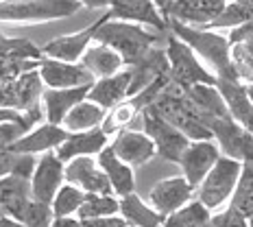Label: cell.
<instances>
[{
	"mask_svg": "<svg viewBox=\"0 0 253 227\" xmlns=\"http://www.w3.org/2000/svg\"><path fill=\"white\" fill-rule=\"evenodd\" d=\"M220 157L218 144L208 138V140H190L188 146L183 149L181 157L177 164L181 166V175L190 186L197 188L201 183V179L208 175V171L216 164V160Z\"/></svg>",
	"mask_w": 253,
	"mask_h": 227,
	"instance_id": "9",
	"label": "cell"
},
{
	"mask_svg": "<svg viewBox=\"0 0 253 227\" xmlns=\"http://www.w3.org/2000/svg\"><path fill=\"white\" fill-rule=\"evenodd\" d=\"M63 179L68 183H75L83 192H96V194H114L107 177L98 166L94 155L72 157L63 166Z\"/></svg>",
	"mask_w": 253,
	"mask_h": 227,
	"instance_id": "11",
	"label": "cell"
},
{
	"mask_svg": "<svg viewBox=\"0 0 253 227\" xmlns=\"http://www.w3.org/2000/svg\"><path fill=\"white\" fill-rule=\"evenodd\" d=\"M31 199V182L29 177H20L15 173L0 175V208L18 201Z\"/></svg>",
	"mask_w": 253,
	"mask_h": 227,
	"instance_id": "32",
	"label": "cell"
},
{
	"mask_svg": "<svg viewBox=\"0 0 253 227\" xmlns=\"http://www.w3.org/2000/svg\"><path fill=\"white\" fill-rule=\"evenodd\" d=\"M87 88L89 86H81V88H44L42 92V112L44 118L52 125H61L66 114L72 107L83 101L87 96Z\"/></svg>",
	"mask_w": 253,
	"mask_h": 227,
	"instance_id": "20",
	"label": "cell"
},
{
	"mask_svg": "<svg viewBox=\"0 0 253 227\" xmlns=\"http://www.w3.org/2000/svg\"><path fill=\"white\" fill-rule=\"evenodd\" d=\"M0 123H22L31 129V123L26 120V116L20 114L18 109H9V107H0Z\"/></svg>",
	"mask_w": 253,
	"mask_h": 227,
	"instance_id": "39",
	"label": "cell"
},
{
	"mask_svg": "<svg viewBox=\"0 0 253 227\" xmlns=\"http://www.w3.org/2000/svg\"><path fill=\"white\" fill-rule=\"evenodd\" d=\"M96 26H98V20L94 24L85 26V29L77 31V33L59 35V38L46 42L40 48L42 57H50V59H59V61H79L81 55L85 52V48L89 46V42H92Z\"/></svg>",
	"mask_w": 253,
	"mask_h": 227,
	"instance_id": "19",
	"label": "cell"
},
{
	"mask_svg": "<svg viewBox=\"0 0 253 227\" xmlns=\"http://www.w3.org/2000/svg\"><path fill=\"white\" fill-rule=\"evenodd\" d=\"M0 214L11 216L13 221H20L26 227H48L52 221V212L48 203H42L38 199H24V201L11 203L0 208Z\"/></svg>",
	"mask_w": 253,
	"mask_h": 227,
	"instance_id": "25",
	"label": "cell"
},
{
	"mask_svg": "<svg viewBox=\"0 0 253 227\" xmlns=\"http://www.w3.org/2000/svg\"><path fill=\"white\" fill-rule=\"evenodd\" d=\"M210 134L218 144L220 155H227L238 162H253V134L247 127L236 123L229 114L212 118Z\"/></svg>",
	"mask_w": 253,
	"mask_h": 227,
	"instance_id": "7",
	"label": "cell"
},
{
	"mask_svg": "<svg viewBox=\"0 0 253 227\" xmlns=\"http://www.w3.org/2000/svg\"><path fill=\"white\" fill-rule=\"evenodd\" d=\"M225 38H227L229 46L242 44V42H251L253 40V20L251 22H245V24H238V26H234V29H229L227 33H225Z\"/></svg>",
	"mask_w": 253,
	"mask_h": 227,
	"instance_id": "37",
	"label": "cell"
},
{
	"mask_svg": "<svg viewBox=\"0 0 253 227\" xmlns=\"http://www.w3.org/2000/svg\"><path fill=\"white\" fill-rule=\"evenodd\" d=\"M63 166L66 164L57 157L55 151H46V153H42V155H38L35 168L29 177L31 197L50 205L55 192L59 190L61 183L66 182V179H63Z\"/></svg>",
	"mask_w": 253,
	"mask_h": 227,
	"instance_id": "10",
	"label": "cell"
},
{
	"mask_svg": "<svg viewBox=\"0 0 253 227\" xmlns=\"http://www.w3.org/2000/svg\"><path fill=\"white\" fill-rule=\"evenodd\" d=\"M77 0H0V22H50L75 15Z\"/></svg>",
	"mask_w": 253,
	"mask_h": 227,
	"instance_id": "4",
	"label": "cell"
},
{
	"mask_svg": "<svg viewBox=\"0 0 253 227\" xmlns=\"http://www.w3.org/2000/svg\"><path fill=\"white\" fill-rule=\"evenodd\" d=\"M96 162L101 166V171L107 177L109 186H112L116 197H125V194L133 192L135 188V175H133V168L129 164H125L120 157H116V153L112 151V146H103L101 151L96 153Z\"/></svg>",
	"mask_w": 253,
	"mask_h": 227,
	"instance_id": "22",
	"label": "cell"
},
{
	"mask_svg": "<svg viewBox=\"0 0 253 227\" xmlns=\"http://www.w3.org/2000/svg\"><path fill=\"white\" fill-rule=\"evenodd\" d=\"M81 227H125L126 221L120 214H109V216H96V219H79Z\"/></svg>",
	"mask_w": 253,
	"mask_h": 227,
	"instance_id": "38",
	"label": "cell"
},
{
	"mask_svg": "<svg viewBox=\"0 0 253 227\" xmlns=\"http://www.w3.org/2000/svg\"><path fill=\"white\" fill-rule=\"evenodd\" d=\"M112 151L116 153V157L129 164L131 168L133 166H144L155 157V144L144 131L138 129H120L116 131V138L109 142Z\"/></svg>",
	"mask_w": 253,
	"mask_h": 227,
	"instance_id": "13",
	"label": "cell"
},
{
	"mask_svg": "<svg viewBox=\"0 0 253 227\" xmlns=\"http://www.w3.org/2000/svg\"><path fill=\"white\" fill-rule=\"evenodd\" d=\"M240 168L242 162L231 160L227 155H220L216 160V164L208 171V175L201 179V183L197 186L194 199L210 212L223 208L225 203H229L231 192H234L236 183H238Z\"/></svg>",
	"mask_w": 253,
	"mask_h": 227,
	"instance_id": "3",
	"label": "cell"
},
{
	"mask_svg": "<svg viewBox=\"0 0 253 227\" xmlns=\"http://www.w3.org/2000/svg\"><path fill=\"white\" fill-rule=\"evenodd\" d=\"M229 205L245 216H249L253 212V162H242L240 177L234 192H231Z\"/></svg>",
	"mask_w": 253,
	"mask_h": 227,
	"instance_id": "28",
	"label": "cell"
},
{
	"mask_svg": "<svg viewBox=\"0 0 253 227\" xmlns=\"http://www.w3.org/2000/svg\"><path fill=\"white\" fill-rule=\"evenodd\" d=\"M186 96L197 105L199 109H203L208 116L212 118H218V116H227V107H225V101L220 96L218 88L216 86H208V83H194V86H186L183 88Z\"/></svg>",
	"mask_w": 253,
	"mask_h": 227,
	"instance_id": "27",
	"label": "cell"
},
{
	"mask_svg": "<svg viewBox=\"0 0 253 227\" xmlns=\"http://www.w3.org/2000/svg\"><path fill=\"white\" fill-rule=\"evenodd\" d=\"M153 2L157 4V9H160L162 13H166V0H153ZM164 18H166V15H164Z\"/></svg>",
	"mask_w": 253,
	"mask_h": 227,
	"instance_id": "43",
	"label": "cell"
},
{
	"mask_svg": "<svg viewBox=\"0 0 253 227\" xmlns=\"http://www.w3.org/2000/svg\"><path fill=\"white\" fill-rule=\"evenodd\" d=\"M225 2L227 0H170L166 4V20L208 29L225 7Z\"/></svg>",
	"mask_w": 253,
	"mask_h": 227,
	"instance_id": "16",
	"label": "cell"
},
{
	"mask_svg": "<svg viewBox=\"0 0 253 227\" xmlns=\"http://www.w3.org/2000/svg\"><path fill=\"white\" fill-rule=\"evenodd\" d=\"M118 214L126 221V225H133V227H162L166 219L151 203L142 201L135 192L118 197Z\"/></svg>",
	"mask_w": 253,
	"mask_h": 227,
	"instance_id": "24",
	"label": "cell"
},
{
	"mask_svg": "<svg viewBox=\"0 0 253 227\" xmlns=\"http://www.w3.org/2000/svg\"><path fill=\"white\" fill-rule=\"evenodd\" d=\"M160 38H162L160 33H155V31L146 29L142 24L112 20L103 13V18H98V26L94 31L92 42L107 44L109 48H114L123 57L125 66H131V63L142 59L160 42Z\"/></svg>",
	"mask_w": 253,
	"mask_h": 227,
	"instance_id": "2",
	"label": "cell"
},
{
	"mask_svg": "<svg viewBox=\"0 0 253 227\" xmlns=\"http://www.w3.org/2000/svg\"><path fill=\"white\" fill-rule=\"evenodd\" d=\"M40 59H24V57H9L0 59V79H18L24 72L38 68Z\"/></svg>",
	"mask_w": 253,
	"mask_h": 227,
	"instance_id": "36",
	"label": "cell"
},
{
	"mask_svg": "<svg viewBox=\"0 0 253 227\" xmlns=\"http://www.w3.org/2000/svg\"><path fill=\"white\" fill-rule=\"evenodd\" d=\"M247 221H249V227H253V212H251L249 216H247Z\"/></svg>",
	"mask_w": 253,
	"mask_h": 227,
	"instance_id": "45",
	"label": "cell"
},
{
	"mask_svg": "<svg viewBox=\"0 0 253 227\" xmlns=\"http://www.w3.org/2000/svg\"><path fill=\"white\" fill-rule=\"evenodd\" d=\"M238 4H242V7H247V9H253V0H236Z\"/></svg>",
	"mask_w": 253,
	"mask_h": 227,
	"instance_id": "44",
	"label": "cell"
},
{
	"mask_svg": "<svg viewBox=\"0 0 253 227\" xmlns=\"http://www.w3.org/2000/svg\"><path fill=\"white\" fill-rule=\"evenodd\" d=\"M125 227H133V225H125Z\"/></svg>",
	"mask_w": 253,
	"mask_h": 227,
	"instance_id": "48",
	"label": "cell"
},
{
	"mask_svg": "<svg viewBox=\"0 0 253 227\" xmlns=\"http://www.w3.org/2000/svg\"><path fill=\"white\" fill-rule=\"evenodd\" d=\"M253 20V9H247L238 4L236 0H227L225 7L220 9V13L214 18V22L208 26V29H214V31H229L238 24H245V22H251Z\"/></svg>",
	"mask_w": 253,
	"mask_h": 227,
	"instance_id": "33",
	"label": "cell"
},
{
	"mask_svg": "<svg viewBox=\"0 0 253 227\" xmlns=\"http://www.w3.org/2000/svg\"><path fill=\"white\" fill-rule=\"evenodd\" d=\"M216 88H218L220 96L225 101V107H227L229 116L240 123L242 127L251 129L253 125V101L249 96V90H247V83L240 81V79H223L216 77Z\"/></svg>",
	"mask_w": 253,
	"mask_h": 227,
	"instance_id": "18",
	"label": "cell"
},
{
	"mask_svg": "<svg viewBox=\"0 0 253 227\" xmlns=\"http://www.w3.org/2000/svg\"><path fill=\"white\" fill-rule=\"evenodd\" d=\"M105 114H107V112H105L101 105L92 103L89 98H83V101H79L75 107H72L70 112L66 114V118H63L61 127L68 131V134H72V131L96 129V127L103 125Z\"/></svg>",
	"mask_w": 253,
	"mask_h": 227,
	"instance_id": "26",
	"label": "cell"
},
{
	"mask_svg": "<svg viewBox=\"0 0 253 227\" xmlns=\"http://www.w3.org/2000/svg\"><path fill=\"white\" fill-rule=\"evenodd\" d=\"M48 227H81V221L77 216H52Z\"/></svg>",
	"mask_w": 253,
	"mask_h": 227,
	"instance_id": "40",
	"label": "cell"
},
{
	"mask_svg": "<svg viewBox=\"0 0 253 227\" xmlns=\"http://www.w3.org/2000/svg\"><path fill=\"white\" fill-rule=\"evenodd\" d=\"M129 86H131V72L129 68H123L116 75L103 77V79H94L87 88V96L92 103L101 105V107L107 112V109L116 107L118 103H123L129 98Z\"/></svg>",
	"mask_w": 253,
	"mask_h": 227,
	"instance_id": "17",
	"label": "cell"
},
{
	"mask_svg": "<svg viewBox=\"0 0 253 227\" xmlns=\"http://www.w3.org/2000/svg\"><path fill=\"white\" fill-rule=\"evenodd\" d=\"M168 31L177 35L183 44L194 50V55L201 59L216 77L223 79H238L231 61V46L225 33L205 26H188L175 20H168Z\"/></svg>",
	"mask_w": 253,
	"mask_h": 227,
	"instance_id": "1",
	"label": "cell"
},
{
	"mask_svg": "<svg viewBox=\"0 0 253 227\" xmlns=\"http://www.w3.org/2000/svg\"><path fill=\"white\" fill-rule=\"evenodd\" d=\"M168 2H170V0H166V4H168ZM164 15H166V13H164Z\"/></svg>",
	"mask_w": 253,
	"mask_h": 227,
	"instance_id": "47",
	"label": "cell"
},
{
	"mask_svg": "<svg viewBox=\"0 0 253 227\" xmlns=\"http://www.w3.org/2000/svg\"><path fill=\"white\" fill-rule=\"evenodd\" d=\"M0 227H26V225H22L20 221H13L11 216L0 214Z\"/></svg>",
	"mask_w": 253,
	"mask_h": 227,
	"instance_id": "42",
	"label": "cell"
},
{
	"mask_svg": "<svg viewBox=\"0 0 253 227\" xmlns=\"http://www.w3.org/2000/svg\"><path fill=\"white\" fill-rule=\"evenodd\" d=\"M38 72L44 88H81L94 81L79 61H59L42 57L38 63Z\"/></svg>",
	"mask_w": 253,
	"mask_h": 227,
	"instance_id": "15",
	"label": "cell"
},
{
	"mask_svg": "<svg viewBox=\"0 0 253 227\" xmlns=\"http://www.w3.org/2000/svg\"><path fill=\"white\" fill-rule=\"evenodd\" d=\"M249 131H251V134H253V125H251V129H249Z\"/></svg>",
	"mask_w": 253,
	"mask_h": 227,
	"instance_id": "46",
	"label": "cell"
},
{
	"mask_svg": "<svg viewBox=\"0 0 253 227\" xmlns=\"http://www.w3.org/2000/svg\"><path fill=\"white\" fill-rule=\"evenodd\" d=\"M194 192L197 188L190 186V183L183 179V175L179 177H168L157 182L153 190L149 192V203L157 210L160 214H172L177 210H181L186 203H190L194 199Z\"/></svg>",
	"mask_w": 253,
	"mask_h": 227,
	"instance_id": "14",
	"label": "cell"
},
{
	"mask_svg": "<svg viewBox=\"0 0 253 227\" xmlns=\"http://www.w3.org/2000/svg\"><path fill=\"white\" fill-rule=\"evenodd\" d=\"M105 15L112 20H125V22L142 24L160 35L168 33V20L157 9V4L153 0H112Z\"/></svg>",
	"mask_w": 253,
	"mask_h": 227,
	"instance_id": "8",
	"label": "cell"
},
{
	"mask_svg": "<svg viewBox=\"0 0 253 227\" xmlns=\"http://www.w3.org/2000/svg\"><path fill=\"white\" fill-rule=\"evenodd\" d=\"M68 131L61 125H52L48 120L33 125L26 129L20 138H15L9 144L7 151L11 153H31V155H42L46 151H55L57 146L66 140Z\"/></svg>",
	"mask_w": 253,
	"mask_h": 227,
	"instance_id": "12",
	"label": "cell"
},
{
	"mask_svg": "<svg viewBox=\"0 0 253 227\" xmlns=\"http://www.w3.org/2000/svg\"><path fill=\"white\" fill-rule=\"evenodd\" d=\"M210 227H249V221L242 212L227 205L225 210L218 208L210 212Z\"/></svg>",
	"mask_w": 253,
	"mask_h": 227,
	"instance_id": "35",
	"label": "cell"
},
{
	"mask_svg": "<svg viewBox=\"0 0 253 227\" xmlns=\"http://www.w3.org/2000/svg\"><path fill=\"white\" fill-rule=\"evenodd\" d=\"M79 63L85 68L87 75L92 79H103V77L116 75L118 70L125 68L123 57L114 48H109L107 44H101V42H89V46L81 55Z\"/></svg>",
	"mask_w": 253,
	"mask_h": 227,
	"instance_id": "23",
	"label": "cell"
},
{
	"mask_svg": "<svg viewBox=\"0 0 253 227\" xmlns=\"http://www.w3.org/2000/svg\"><path fill=\"white\" fill-rule=\"evenodd\" d=\"M162 227H210V210H205L197 199H192L181 210L168 214Z\"/></svg>",
	"mask_w": 253,
	"mask_h": 227,
	"instance_id": "29",
	"label": "cell"
},
{
	"mask_svg": "<svg viewBox=\"0 0 253 227\" xmlns=\"http://www.w3.org/2000/svg\"><path fill=\"white\" fill-rule=\"evenodd\" d=\"M140 120H142V131L153 140L157 155H162L164 160L177 164L183 149H186L190 142L188 136H183L177 127H172L166 118H162L153 107L142 109Z\"/></svg>",
	"mask_w": 253,
	"mask_h": 227,
	"instance_id": "6",
	"label": "cell"
},
{
	"mask_svg": "<svg viewBox=\"0 0 253 227\" xmlns=\"http://www.w3.org/2000/svg\"><path fill=\"white\" fill-rule=\"evenodd\" d=\"M109 144V136L105 134L101 127L96 129H87V131H72L66 136V140L61 142L55 149L57 157L66 164L72 157H81V155H96L103 146Z\"/></svg>",
	"mask_w": 253,
	"mask_h": 227,
	"instance_id": "21",
	"label": "cell"
},
{
	"mask_svg": "<svg viewBox=\"0 0 253 227\" xmlns=\"http://www.w3.org/2000/svg\"><path fill=\"white\" fill-rule=\"evenodd\" d=\"M9 57L42 59V50L26 38H7L0 33V59H9Z\"/></svg>",
	"mask_w": 253,
	"mask_h": 227,
	"instance_id": "34",
	"label": "cell"
},
{
	"mask_svg": "<svg viewBox=\"0 0 253 227\" xmlns=\"http://www.w3.org/2000/svg\"><path fill=\"white\" fill-rule=\"evenodd\" d=\"M83 197H85V192L79 186L63 182L50 201L52 216H77L79 208H81V203H83Z\"/></svg>",
	"mask_w": 253,
	"mask_h": 227,
	"instance_id": "30",
	"label": "cell"
},
{
	"mask_svg": "<svg viewBox=\"0 0 253 227\" xmlns=\"http://www.w3.org/2000/svg\"><path fill=\"white\" fill-rule=\"evenodd\" d=\"M118 214V197L116 194L85 192L83 203L77 212V219H96V216Z\"/></svg>",
	"mask_w": 253,
	"mask_h": 227,
	"instance_id": "31",
	"label": "cell"
},
{
	"mask_svg": "<svg viewBox=\"0 0 253 227\" xmlns=\"http://www.w3.org/2000/svg\"><path fill=\"white\" fill-rule=\"evenodd\" d=\"M164 52L168 59V70H170V79L177 81L179 86H194V83H208V86H216V75L210 70L205 63L194 55V50L188 44H183L177 35L168 31L164 40Z\"/></svg>",
	"mask_w": 253,
	"mask_h": 227,
	"instance_id": "5",
	"label": "cell"
},
{
	"mask_svg": "<svg viewBox=\"0 0 253 227\" xmlns=\"http://www.w3.org/2000/svg\"><path fill=\"white\" fill-rule=\"evenodd\" d=\"M77 2L85 9H107L112 0H77Z\"/></svg>",
	"mask_w": 253,
	"mask_h": 227,
	"instance_id": "41",
	"label": "cell"
}]
</instances>
